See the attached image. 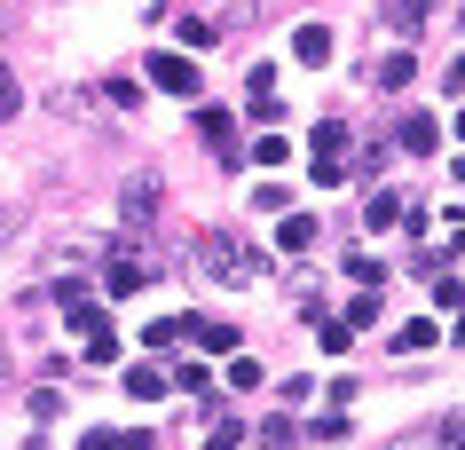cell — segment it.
I'll use <instances>...</instances> for the list:
<instances>
[{
    "mask_svg": "<svg viewBox=\"0 0 465 450\" xmlns=\"http://www.w3.org/2000/svg\"><path fill=\"white\" fill-rule=\"evenodd\" d=\"M197 261H205V276H221V285H252V276H261V261H252L229 229H213V237L197 245Z\"/></svg>",
    "mask_w": 465,
    "mask_h": 450,
    "instance_id": "obj_1",
    "label": "cell"
},
{
    "mask_svg": "<svg viewBox=\"0 0 465 450\" xmlns=\"http://www.w3.org/2000/svg\"><path fill=\"white\" fill-rule=\"evenodd\" d=\"M103 285H111L119 300H126V293H143V285H150V261L119 237V245H103Z\"/></svg>",
    "mask_w": 465,
    "mask_h": 450,
    "instance_id": "obj_2",
    "label": "cell"
},
{
    "mask_svg": "<svg viewBox=\"0 0 465 450\" xmlns=\"http://www.w3.org/2000/svg\"><path fill=\"white\" fill-rule=\"evenodd\" d=\"M72 332L87 340V364H119V332L103 325V308H87V300H79V308H72Z\"/></svg>",
    "mask_w": 465,
    "mask_h": 450,
    "instance_id": "obj_3",
    "label": "cell"
},
{
    "mask_svg": "<svg viewBox=\"0 0 465 450\" xmlns=\"http://www.w3.org/2000/svg\"><path fill=\"white\" fill-rule=\"evenodd\" d=\"M119 222H126V229H150V222H158V175H126Z\"/></svg>",
    "mask_w": 465,
    "mask_h": 450,
    "instance_id": "obj_4",
    "label": "cell"
},
{
    "mask_svg": "<svg viewBox=\"0 0 465 450\" xmlns=\"http://www.w3.org/2000/svg\"><path fill=\"white\" fill-rule=\"evenodd\" d=\"M150 87L158 95H197V64L190 55H150Z\"/></svg>",
    "mask_w": 465,
    "mask_h": 450,
    "instance_id": "obj_5",
    "label": "cell"
},
{
    "mask_svg": "<svg viewBox=\"0 0 465 450\" xmlns=\"http://www.w3.org/2000/svg\"><path fill=\"white\" fill-rule=\"evenodd\" d=\"M197 135L213 143L221 166H237V158H245V150H237V135H229V111H197Z\"/></svg>",
    "mask_w": 465,
    "mask_h": 450,
    "instance_id": "obj_6",
    "label": "cell"
},
{
    "mask_svg": "<svg viewBox=\"0 0 465 450\" xmlns=\"http://www.w3.org/2000/svg\"><path fill=\"white\" fill-rule=\"evenodd\" d=\"M292 55L308 64V72H316V64H331V32H323V25H300V32H292Z\"/></svg>",
    "mask_w": 465,
    "mask_h": 450,
    "instance_id": "obj_7",
    "label": "cell"
},
{
    "mask_svg": "<svg viewBox=\"0 0 465 450\" xmlns=\"http://www.w3.org/2000/svg\"><path fill=\"white\" fill-rule=\"evenodd\" d=\"M434 340H441V332L426 325V316H411V325L394 332V355H426V348H434Z\"/></svg>",
    "mask_w": 465,
    "mask_h": 450,
    "instance_id": "obj_8",
    "label": "cell"
},
{
    "mask_svg": "<svg viewBox=\"0 0 465 450\" xmlns=\"http://www.w3.org/2000/svg\"><path fill=\"white\" fill-rule=\"evenodd\" d=\"M190 340L205 355H229V348H237V332H229V325H205V316H190Z\"/></svg>",
    "mask_w": 465,
    "mask_h": 450,
    "instance_id": "obj_9",
    "label": "cell"
},
{
    "mask_svg": "<svg viewBox=\"0 0 465 450\" xmlns=\"http://www.w3.org/2000/svg\"><path fill=\"white\" fill-rule=\"evenodd\" d=\"M434 111H411V119H402V150H434Z\"/></svg>",
    "mask_w": 465,
    "mask_h": 450,
    "instance_id": "obj_10",
    "label": "cell"
},
{
    "mask_svg": "<svg viewBox=\"0 0 465 450\" xmlns=\"http://www.w3.org/2000/svg\"><path fill=\"white\" fill-rule=\"evenodd\" d=\"M221 40V16H182V48H213Z\"/></svg>",
    "mask_w": 465,
    "mask_h": 450,
    "instance_id": "obj_11",
    "label": "cell"
},
{
    "mask_svg": "<svg viewBox=\"0 0 465 450\" xmlns=\"http://www.w3.org/2000/svg\"><path fill=\"white\" fill-rule=\"evenodd\" d=\"M363 222H371V229H394V222H411V214H402V198H394V190H379Z\"/></svg>",
    "mask_w": 465,
    "mask_h": 450,
    "instance_id": "obj_12",
    "label": "cell"
},
{
    "mask_svg": "<svg viewBox=\"0 0 465 450\" xmlns=\"http://www.w3.org/2000/svg\"><path fill=\"white\" fill-rule=\"evenodd\" d=\"M87 450H150V435H143V426H126V435H103V426H95Z\"/></svg>",
    "mask_w": 465,
    "mask_h": 450,
    "instance_id": "obj_13",
    "label": "cell"
},
{
    "mask_svg": "<svg viewBox=\"0 0 465 450\" xmlns=\"http://www.w3.org/2000/svg\"><path fill=\"white\" fill-rule=\"evenodd\" d=\"M158 387H166V372H158V364H134V372H126V395H158Z\"/></svg>",
    "mask_w": 465,
    "mask_h": 450,
    "instance_id": "obj_14",
    "label": "cell"
},
{
    "mask_svg": "<svg viewBox=\"0 0 465 450\" xmlns=\"http://www.w3.org/2000/svg\"><path fill=\"white\" fill-rule=\"evenodd\" d=\"M284 245L308 253V245H316V222H308V214H292V222H284Z\"/></svg>",
    "mask_w": 465,
    "mask_h": 450,
    "instance_id": "obj_15",
    "label": "cell"
},
{
    "mask_svg": "<svg viewBox=\"0 0 465 450\" xmlns=\"http://www.w3.org/2000/svg\"><path fill=\"white\" fill-rule=\"evenodd\" d=\"M245 158H261V166H284V135H261V143H252Z\"/></svg>",
    "mask_w": 465,
    "mask_h": 450,
    "instance_id": "obj_16",
    "label": "cell"
},
{
    "mask_svg": "<svg viewBox=\"0 0 465 450\" xmlns=\"http://www.w3.org/2000/svg\"><path fill=\"white\" fill-rule=\"evenodd\" d=\"M394 25H402V32H418V25H426V0H394Z\"/></svg>",
    "mask_w": 465,
    "mask_h": 450,
    "instance_id": "obj_17",
    "label": "cell"
},
{
    "mask_svg": "<svg viewBox=\"0 0 465 450\" xmlns=\"http://www.w3.org/2000/svg\"><path fill=\"white\" fill-rule=\"evenodd\" d=\"M261 450H292V426H284V419H269V426H261Z\"/></svg>",
    "mask_w": 465,
    "mask_h": 450,
    "instance_id": "obj_18",
    "label": "cell"
},
{
    "mask_svg": "<svg viewBox=\"0 0 465 450\" xmlns=\"http://www.w3.org/2000/svg\"><path fill=\"white\" fill-rule=\"evenodd\" d=\"M0 119H16V79L0 72Z\"/></svg>",
    "mask_w": 465,
    "mask_h": 450,
    "instance_id": "obj_19",
    "label": "cell"
},
{
    "mask_svg": "<svg viewBox=\"0 0 465 450\" xmlns=\"http://www.w3.org/2000/svg\"><path fill=\"white\" fill-rule=\"evenodd\" d=\"M8 229H16V205H8V198H0V237H8Z\"/></svg>",
    "mask_w": 465,
    "mask_h": 450,
    "instance_id": "obj_20",
    "label": "cell"
},
{
    "mask_svg": "<svg viewBox=\"0 0 465 450\" xmlns=\"http://www.w3.org/2000/svg\"><path fill=\"white\" fill-rule=\"evenodd\" d=\"M450 87H465V55H458V64H450Z\"/></svg>",
    "mask_w": 465,
    "mask_h": 450,
    "instance_id": "obj_21",
    "label": "cell"
},
{
    "mask_svg": "<svg viewBox=\"0 0 465 450\" xmlns=\"http://www.w3.org/2000/svg\"><path fill=\"white\" fill-rule=\"evenodd\" d=\"M458 340H465V316H458Z\"/></svg>",
    "mask_w": 465,
    "mask_h": 450,
    "instance_id": "obj_22",
    "label": "cell"
},
{
    "mask_svg": "<svg viewBox=\"0 0 465 450\" xmlns=\"http://www.w3.org/2000/svg\"><path fill=\"white\" fill-rule=\"evenodd\" d=\"M458 135H465V119H458Z\"/></svg>",
    "mask_w": 465,
    "mask_h": 450,
    "instance_id": "obj_23",
    "label": "cell"
}]
</instances>
